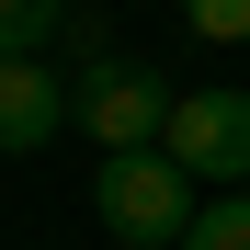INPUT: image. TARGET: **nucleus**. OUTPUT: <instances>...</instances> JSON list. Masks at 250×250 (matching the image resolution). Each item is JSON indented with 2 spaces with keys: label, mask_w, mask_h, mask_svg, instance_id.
<instances>
[{
  "label": "nucleus",
  "mask_w": 250,
  "mask_h": 250,
  "mask_svg": "<svg viewBox=\"0 0 250 250\" xmlns=\"http://www.w3.org/2000/svg\"><path fill=\"white\" fill-rule=\"evenodd\" d=\"M171 80L159 68H137V57H103V68H80V125H91V148L114 159V148H159L171 137Z\"/></svg>",
  "instance_id": "f03ea898"
},
{
  "label": "nucleus",
  "mask_w": 250,
  "mask_h": 250,
  "mask_svg": "<svg viewBox=\"0 0 250 250\" xmlns=\"http://www.w3.org/2000/svg\"><path fill=\"white\" fill-rule=\"evenodd\" d=\"M114 250H182V239H114Z\"/></svg>",
  "instance_id": "6e6552de"
},
{
  "label": "nucleus",
  "mask_w": 250,
  "mask_h": 250,
  "mask_svg": "<svg viewBox=\"0 0 250 250\" xmlns=\"http://www.w3.org/2000/svg\"><path fill=\"white\" fill-rule=\"evenodd\" d=\"M57 114H68V91H57V68L46 57H0V148H46L57 137Z\"/></svg>",
  "instance_id": "20e7f679"
},
{
  "label": "nucleus",
  "mask_w": 250,
  "mask_h": 250,
  "mask_svg": "<svg viewBox=\"0 0 250 250\" xmlns=\"http://www.w3.org/2000/svg\"><path fill=\"white\" fill-rule=\"evenodd\" d=\"M57 23H68V0H0V57H34Z\"/></svg>",
  "instance_id": "39448f33"
},
{
  "label": "nucleus",
  "mask_w": 250,
  "mask_h": 250,
  "mask_svg": "<svg viewBox=\"0 0 250 250\" xmlns=\"http://www.w3.org/2000/svg\"><path fill=\"white\" fill-rule=\"evenodd\" d=\"M159 148L182 171H205V182H250V91H182Z\"/></svg>",
  "instance_id": "7ed1b4c3"
},
{
  "label": "nucleus",
  "mask_w": 250,
  "mask_h": 250,
  "mask_svg": "<svg viewBox=\"0 0 250 250\" xmlns=\"http://www.w3.org/2000/svg\"><path fill=\"white\" fill-rule=\"evenodd\" d=\"M182 23L205 46H250V0H182Z\"/></svg>",
  "instance_id": "0eeeda50"
},
{
  "label": "nucleus",
  "mask_w": 250,
  "mask_h": 250,
  "mask_svg": "<svg viewBox=\"0 0 250 250\" xmlns=\"http://www.w3.org/2000/svg\"><path fill=\"white\" fill-rule=\"evenodd\" d=\"M182 250H250V193H228V205H205Z\"/></svg>",
  "instance_id": "423d86ee"
},
{
  "label": "nucleus",
  "mask_w": 250,
  "mask_h": 250,
  "mask_svg": "<svg viewBox=\"0 0 250 250\" xmlns=\"http://www.w3.org/2000/svg\"><path fill=\"white\" fill-rule=\"evenodd\" d=\"M91 205H103V228L114 239H193V171L171 148H114L103 159V182H91Z\"/></svg>",
  "instance_id": "f257e3e1"
}]
</instances>
